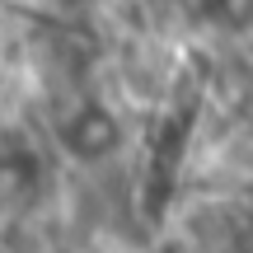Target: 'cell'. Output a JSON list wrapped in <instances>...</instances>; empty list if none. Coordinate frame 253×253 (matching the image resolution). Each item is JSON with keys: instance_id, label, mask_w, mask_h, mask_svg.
I'll list each match as a JSON object with an SVG mask.
<instances>
[{"instance_id": "1", "label": "cell", "mask_w": 253, "mask_h": 253, "mask_svg": "<svg viewBox=\"0 0 253 253\" xmlns=\"http://www.w3.org/2000/svg\"><path fill=\"white\" fill-rule=\"evenodd\" d=\"M122 145V122L103 103H84L61 122V150L80 164H99Z\"/></svg>"}, {"instance_id": "2", "label": "cell", "mask_w": 253, "mask_h": 253, "mask_svg": "<svg viewBox=\"0 0 253 253\" xmlns=\"http://www.w3.org/2000/svg\"><path fill=\"white\" fill-rule=\"evenodd\" d=\"M197 14L225 33H249L253 28V0H197Z\"/></svg>"}, {"instance_id": "3", "label": "cell", "mask_w": 253, "mask_h": 253, "mask_svg": "<svg viewBox=\"0 0 253 253\" xmlns=\"http://www.w3.org/2000/svg\"><path fill=\"white\" fill-rule=\"evenodd\" d=\"M0 173H9V183L38 173V155L19 131H0Z\"/></svg>"}]
</instances>
